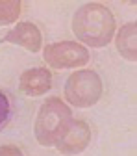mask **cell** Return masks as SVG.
<instances>
[{
	"instance_id": "cell-3",
	"label": "cell",
	"mask_w": 137,
	"mask_h": 156,
	"mask_svg": "<svg viewBox=\"0 0 137 156\" xmlns=\"http://www.w3.org/2000/svg\"><path fill=\"white\" fill-rule=\"evenodd\" d=\"M102 93H104L102 78L91 69H78L67 78L65 97L67 102H70L76 108L94 106L102 99Z\"/></svg>"
},
{
	"instance_id": "cell-4",
	"label": "cell",
	"mask_w": 137,
	"mask_h": 156,
	"mask_svg": "<svg viewBox=\"0 0 137 156\" xmlns=\"http://www.w3.org/2000/svg\"><path fill=\"white\" fill-rule=\"evenodd\" d=\"M43 58L52 69L85 67L89 63V50L76 41H57L45 47Z\"/></svg>"
},
{
	"instance_id": "cell-6",
	"label": "cell",
	"mask_w": 137,
	"mask_h": 156,
	"mask_svg": "<svg viewBox=\"0 0 137 156\" xmlns=\"http://www.w3.org/2000/svg\"><path fill=\"white\" fill-rule=\"evenodd\" d=\"M52 89V73L45 67H33L21 74L19 91L26 97H41Z\"/></svg>"
},
{
	"instance_id": "cell-10",
	"label": "cell",
	"mask_w": 137,
	"mask_h": 156,
	"mask_svg": "<svg viewBox=\"0 0 137 156\" xmlns=\"http://www.w3.org/2000/svg\"><path fill=\"white\" fill-rule=\"evenodd\" d=\"M9 113H11V104H9V99L0 91V128L4 126V123L9 119Z\"/></svg>"
},
{
	"instance_id": "cell-2",
	"label": "cell",
	"mask_w": 137,
	"mask_h": 156,
	"mask_svg": "<svg viewBox=\"0 0 137 156\" xmlns=\"http://www.w3.org/2000/svg\"><path fill=\"white\" fill-rule=\"evenodd\" d=\"M72 123L70 108L57 97L46 99L37 112L33 123V136L39 145L43 147H56L63 140L69 126Z\"/></svg>"
},
{
	"instance_id": "cell-11",
	"label": "cell",
	"mask_w": 137,
	"mask_h": 156,
	"mask_svg": "<svg viewBox=\"0 0 137 156\" xmlns=\"http://www.w3.org/2000/svg\"><path fill=\"white\" fill-rule=\"evenodd\" d=\"M0 156H24V154L17 145H2L0 147Z\"/></svg>"
},
{
	"instance_id": "cell-1",
	"label": "cell",
	"mask_w": 137,
	"mask_h": 156,
	"mask_svg": "<svg viewBox=\"0 0 137 156\" xmlns=\"http://www.w3.org/2000/svg\"><path fill=\"white\" fill-rule=\"evenodd\" d=\"M115 17L98 2H89L78 8L72 17V32L80 41L93 48H102L115 35Z\"/></svg>"
},
{
	"instance_id": "cell-5",
	"label": "cell",
	"mask_w": 137,
	"mask_h": 156,
	"mask_svg": "<svg viewBox=\"0 0 137 156\" xmlns=\"http://www.w3.org/2000/svg\"><path fill=\"white\" fill-rule=\"evenodd\" d=\"M89 141H91L89 125L82 119H72L67 134L63 136V140L56 145V149L63 156H76V154H80L87 149Z\"/></svg>"
},
{
	"instance_id": "cell-9",
	"label": "cell",
	"mask_w": 137,
	"mask_h": 156,
	"mask_svg": "<svg viewBox=\"0 0 137 156\" xmlns=\"http://www.w3.org/2000/svg\"><path fill=\"white\" fill-rule=\"evenodd\" d=\"M21 11H22L21 0H0V26L17 23Z\"/></svg>"
},
{
	"instance_id": "cell-8",
	"label": "cell",
	"mask_w": 137,
	"mask_h": 156,
	"mask_svg": "<svg viewBox=\"0 0 137 156\" xmlns=\"http://www.w3.org/2000/svg\"><path fill=\"white\" fill-rule=\"evenodd\" d=\"M135 37H137V24L128 23L124 24L119 34L115 37V45L119 54L124 58L126 62H135L137 60V47H135Z\"/></svg>"
},
{
	"instance_id": "cell-7",
	"label": "cell",
	"mask_w": 137,
	"mask_h": 156,
	"mask_svg": "<svg viewBox=\"0 0 137 156\" xmlns=\"http://www.w3.org/2000/svg\"><path fill=\"white\" fill-rule=\"evenodd\" d=\"M4 41L19 45L28 52H39L43 45V34L33 23H19L13 30L8 32Z\"/></svg>"
}]
</instances>
